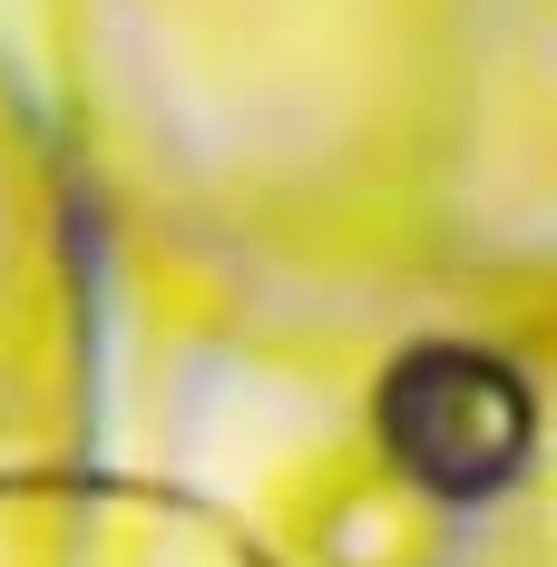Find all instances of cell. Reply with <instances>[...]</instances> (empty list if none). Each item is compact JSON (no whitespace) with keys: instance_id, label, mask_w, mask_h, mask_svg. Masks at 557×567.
<instances>
[{"instance_id":"cell-1","label":"cell","mask_w":557,"mask_h":567,"mask_svg":"<svg viewBox=\"0 0 557 567\" xmlns=\"http://www.w3.org/2000/svg\"><path fill=\"white\" fill-rule=\"evenodd\" d=\"M538 441V411L528 382L508 372L499 352H470V342H421L401 352V372L382 382V451L411 489H431L450 509L470 499H499L508 480L528 470Z\"/></svg>"}]
</instances>
